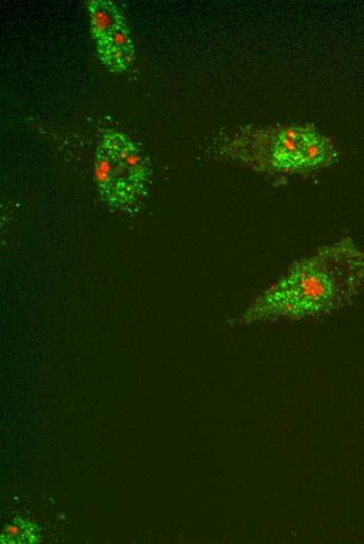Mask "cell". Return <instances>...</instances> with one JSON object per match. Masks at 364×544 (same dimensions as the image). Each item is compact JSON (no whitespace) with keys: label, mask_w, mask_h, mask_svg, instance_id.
<instances>
[{"label":"cell","mask_w":364,"mask_h":544,"mask_svg":"<svg viewBox=\"0 0 364 544\" xmlns=\"http://www.w3.org/2000/svg\"><path fill=\"white\" fill-rule=\"evenodd\" d=\"M91 12V31L97 43L125 21L124 16L108 0H92L88 5Z\"/></svg>","instance_id":"5b68a950"},{"label":"cell","mask_w":364,"mask_h":544,"mask_svg":"<svg viewBox=\"0 0 364 544\" xmlns=\"http://www.w3.org/2000/svg\"><path fill=\"white\" fill-rule=\"evenodd\" d=\"M97 44L99 58L108 69L120 73L132 66L134 49L126 20Z\"/></svg>","instance_id":"277c9868"},{"label":"cell","mask_w":364,"mask_h":544,"mask_svg":"<svg viewBox=\"0 0 364 544\" xmlns=\"http://www.w3.org/2000/svg\"><path fill=\"white\" fill-rule=\"evenodd\" d=\"M37 534L38 532L31 523L20 520L5 528L2 540L4 543H33L38 541Z\"/></svg>","instance_id":"8992f818"},{"label":"cell","mask_w":364,"mask_h":544,"mask_svg":"<svg viewBox=\"0 0 364 544\" xmlns=\"http://www.w3.org/2000/svg\"><path fill=\"white\" fill-rule=\"evenodd\" d=\"M95 179L104 201L115 209H124L142 195L148 163L126 134L108 129L97 150Z\"/></svg>","instance_id":"3957f363"},{"label":"cell","mask_w":364,"mask_h":544,"mask_svg":"<svg viewBox=\"0 0 364 544\" xmlns=\"http://www.w3.org/2000/svg\"><path fill=\"white\" fill-rule=\"evenodd\" d=\"M364 292V248L351 239L297 260L262 291L240 324L322 317Z\"/></svg>","instance_id":"6da1fadb"},{"label":"cell","mask_w":364,"mask_h":544,"mask_svg":"<svg viewBox=\"0 0 364 544\" xmlns=\"http://www.w3.org/2000/svg\"><path fill=\"white\" fill-rule=\"evenodd\" d=\"M228 149L233 160L273 177L320 171L338 156L332 140L313 125L246 128Z\"/></svg>","instance_id":"7a4b0ae2"}]
</instances>
